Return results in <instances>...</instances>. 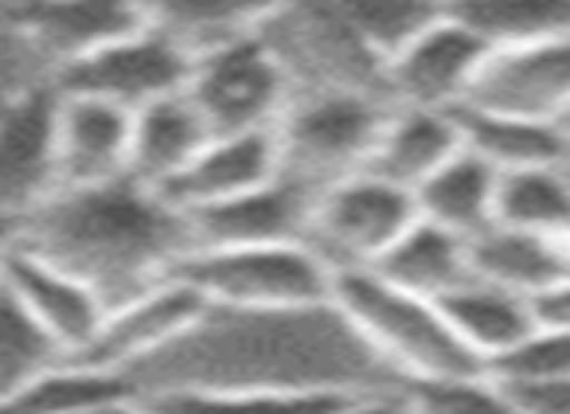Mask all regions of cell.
Returning <instances> with one entry per match:
<instances>
[{"label":"cell","mask_w":570,"mask_h":414,"mask_svg":"<svg viewBox=\"0 0 570 414\" xmlns=\"http://www.w3.org/2000/svg\"><path fill=\"white\" fill-rule=\"evenodd\" d=\"M137 398L173 391H274L344 398L399 383L333 302L297 309L207 305L173 344L126 375Z\"/></svg>","instance_id":"1"},{"label":"cell","mask_w":570,"mask_h":414,"mask_svg":"<svg viewBox=\"0 0 570 414\" xmlns=\"http://www.w3.org/2000/svg\"><path fill=\"white\" fill-rule=\"evenodd\" d=\"M20 239L79 274L106 309L173 278L191 250L188 216L134 176L56 191L24 219Z\"/></svg>","instance_id":"2"},{"label":"cell","mask_w":570,"mask_h":414,"mask_svg":"<svg viewBox=\"0 0 570 414\" xmlns=\"http://www.w3.org/2000/svg\"><path fill=\"white\" fill-rule=\"evenodd\" d=\"M333 305L399 383L442 379L481 367L453 336L434 297L411 294L375 270L336 274Z\"/></svg>","instance_id":"3"},{"label":"cell","mask_w":570,"mask_h":414,"mask_svg":"<svg viewBox=\"0 0 570 414\" xmlns=\"http://www.w3.org/2000/svg\"><path fill=\"white\" fill-rule=\"evenodd\" d=\"M204 305L215 309H297L333 302L336 274L309 247L297 243H235V247H191L176 266Z\"/></svg>","instance_id":"4"},{"label":"cell","mask_w":570,"mask_h":414,"mask_svg":"<svg viewBox=\"0 0 570 414\" xmlns=\"http://www.w3.org/2000/svg\"><path fill=\"white\" fill-rule=\"evenodd\" d=\"M387 98L375 90H302L274 126L282 172L309 191L367 168L387 118Z\"/></svg>","instance_id":"5"},{"label":"cell","mask_w":570,"mask_h":414,"mask_svg":"<svg viewBox=\"0 0 570 414\" xmlns=\"http://www.w3.org/2000/svg\"><path fill=\"white\" fill-rule=\"evenodd\" d=\"M414 219V191L383 180L372 168H360L317 191L305 243L325 258L333 274L375 270V263L395 247Z\"/></svg>","instance_id":"6"},{"label":"cell","mask_w":570,"mask_h":414,"mask_svg":"<svg viewBox=\"0 0 570 414\" xmlns=\"http://www.w3.org/2000/svg\"><path fill=\"white\" fill-rule=\"evenodd\" d=\"M184 95L212 134H250V129L277 126L282 110L294 98V82L282 71L262 32H254L191 59Z\"/></svg>","instance_id":"7"},{"label":"cell","mask_w":570,"mask_h":414,"mask_svg":"<svg viewBox=\"0 0 570 414\" xmlns=\"http://www.w3.org/2000/svg\"><path fill=\"white\" fill-rule=\"evenodd\" d=\"M262 40L277 56L282 71L302 90H375L383 95V67L328 0H282L262 24Z\"/></svg>","instance_id":"8"},{"label":"cell","mask_w":570,"mask_h":414,"mask_svg":"<svg viewBox=\"0 0 570 414\" xmlns=\"http://www.w3.org/2000/svg\"><path fill=\"white\" fill-rule=\"evenodd\" d=\"M191 56L176 48L168 36L141 24L137 32L98 48L95 56L56 71V87L63 95H87L118 106L126 114H137L141 106L157 98L180 95L188 87Z\"/></svg>","instance_id":"9"},{"label":"cell","mask_w":570,"mask_h":414,"mask_svg":"<svg viewBox=\"0 0 570 414\" xmlns=\"http://www.w3.org/2000/svg\"><path fill=\"white\" fill-rule=\"evenodd\" d=\"M484 56L489 48L442 9V17L430 20L383 63V98L391 106L461 110L481 75Z\"/></svg>","instance_id":"10"},{"label":"cell","mask_w":570,"mask_h":414,"mask_svg":"<svg viewBox=\"0 0 570 414\" xmlns=\"http://www.w3.org/2000/svg\"><path fill=\"white\" fill-rule=\"evenodd\" d=\"M56 114V82L0 102V216L28 219L59 191Z\"/></svg>","instance_id":"11"},{"label":"cell","mask_w":570,"mask_h":414,"mask_svg":"<svg viewBox=\"0 0 570 414\" xmlns=\"http://www.w3.org/2000/svg\"><path fill=\"white\" fill-rule=\"evenodd\" d=\"M204 309H207L204 297H199L188 282H180L173 274V278H165V282H157V286L141 289V294L126 297V302L110 305L102 325H98L95 341L71 359L102 367V372L129 375L137 364L157 356L165 344H173Z\"/></svg>","instance_id":"12"},{"label":"cell","mask_w":570,"mask_h":414,"mask_svg":"<svg viewBox=\"0 0 570 414\" xmlns=\"http://www.w3.org/2000/svg\"><path fill=\"white\" fill-rule=\"evenodd\" d=\"M0 286L9 289L51 336L67 356H79L95 341L106 317V302L67 266L51 263L48 255L32 250L24 239L0 263Z\"/></svg>","instance_id":"13"},{"label":"cell","mask_w":570,"mask_h":414,"mask_svg":"<svg viewBox=\"0 0 570 414\" xmlns=\"http://www.w3.org/2000/svg\"><path fill=\"white\" fill-rule=\"evenodd\" d=\"M465 106L554 121L570 106V36L489 51Z\"/></svg>","instance_id":"14"},{"label":"cell","mask_w":570,"mask_h":414,"mask_svg":"<svg viewBox=\"0 0 570 414\" xmlns=\"http://www.w3.org/2000/svg\"><path fill=\"white\" fill-rule=\"evenodd\" d=\"M317 191L297 184L294 176H269L266 184L223 199L204 211H191V247H235V243H297L305 239Z\"/></svg>","instance_id":"15"},{"label":"cell","mask_w":570,"mask_h":414,"mask_svg":"<svg viewBox=\"0 0 570 414\" xmlns=\"http://www.w3.org/2000/svg\"><path fill=\"white\" fill-rule=\"evenodd\" d=\"M129 126H134V114L118 110V106L102 102V98L63 95L59 90V114H56L59 191L126 176Z\"/></svg>","instance_id":"16"},{"label":"cell","mask_w":570,"mask_h":414,"mask_svg":"<svg viewBox=\"0 0 570 414\" xmlns=\"http://www.w3.org/2000/svg\"><path fill=\"white\" fill-rule=\"evenodd\" d=\"M277 172H282V160H277L274 129L212 134L204 149L196 152V160L160 196L173 207H180L184 216H191V211H204V207H215L223 199H235L243 191L258 188Z\"/></svg>","instance_id":"17"},{"label":"cell","mask_w":570,"mask_h":414,"mask_svg":"<svg viewBox=\"0 0 570 414\" xmlns=\"http://www.w3.org/2000/svg\"><path fill=\"white\" fill-rule=\"evenodd\" d=\"M20 24L56 71H63L106 43L137 32L145 20L137 0H32Z\"/></svg>","instance_id":"18"},{"label":"cell","mask_w":570,"mask_h":414,"mask_svg":"<svg viewBox=\"0 0 570 414\" xmlns=\"http://www.w3.org/2000/svg\"><path fill=\"white\" fill-rule=\"evenodd\" d=\"M461 145L465 141H461L458 110L387 106L367 168L399 188L419 191V184H426Z\"/></svg>","instance_id":"19"},{"label":"cell","mask_w":570,"mask_h":414,"mask_svg":"<svg viewBox=\"0 0 570 414\" xmlns=\"http://www.w3.org/2000/svg\"><path fill=\"white\" fill-rule=\"evenodd\" d=\"M212 129L199 118V110L188 102V95H168L141 106L129 126V172L137 184L153 191H165L184 168L196 160V152L207 145Z\"/></svg>","instance_id":"20"},{"label":"cell","mask_w":570,"mask_h":414,"mask_svg":"<svg viewBox=\"0 0 570 414\" xmlns=\"http://www.w3.org/2000/svg\"><path fill=\"white\" fill-rule=\"evenodd\" d=\"M282 0H137L141 20L191 59L262 32Z\"/></svg>","instance_id":"21"},{"label":"cell","mask_w":570,"mask_h":414,"mask_svg":"<svg viewBox=\"0 0 570 414\" xmlns=\"http://www.w3.org/2000/svg\"><path fill=\"white\" fill-rule=\"evenodd\" d=\"M453 336L465 344V352L481 367H489L500 352H508L535 321H531L528 297L512 294L504 286L469 274L461 286H453L445 297H438Z\"/></svg>","instance_id":"22"},{"label":"cell","mask_w":570,"mask_h":414,"mask_svg":"<svg viewBox=\"0 0 570 414\" xmlns=\"http://www.w3.org/2000/svg\"><path fill=\"white\" fill-rule=\"evenodd\" d=\"M469 266L476 278L492 282V286L535 297L539 289L570 274V243L492 224L469 239Z\"/></svg>","instance_id":"23"},{"label":"cell","mask_w":570,"mask_h":414,"mask_svg":"<svg viewBox=\"0 0 570 414\" xmlns=\"http://www.w3.org/2000/svg\"><path fill=\"white\" fill-rule=\"evenodd\" d=\"M497 168H489L476 152L461 145L426 184H419L414 207L430 224L445 227L461 239H473L497 219Z\"/></svg>","instance_id":"24"},{"label":"cell","mask_w":570,"mask_h":414,"mask_svg":"<svg viewBox=\"0 0 570 414\" xmlns=\"http://www.w3.org/2000/svg\"><path fill=\"white\" fill-rule=\"evenodd\" d=\"M461 141L469 152L484 160L489 168L520 172V168H543V165H570V152L562 145V134L554 121L539 118H515V114L497 110H473L461 106Z\"/></svg>","instance_id":"25"},{"label":"cell","mask_w":570,"mask_h":414,"mask_svg":"<svg viewBox=\"0 0 570 414\" xmlns=\"http://www.w3.org/2000/svg\"><path fill=\"white\" fill-rule=\"evenodd\" d=\"M375 274L411 289V294L438 302V297H445L453 286H461L473 274V266H469V239L419 216L399 235L395 247L375 263Z\"/></svg>","instance_id":"26"},{"label":"cell","mask_w":570,"mask_h":414,"mask_svg":"<svg viewBox=\"0 0 570 414\" xmlns=\"http://www.w3.org/2000/svg\"><path fill=\"white\" fill-rule=\"evenodd\" d=\"M489 51L570 36V0H442Z\"/></svg>","instance_id":"27"},{"label":"cell","mask_w":570,"mask_h":414,"mask_svg":"<svg viewBox=\"0 0 570 414\" xmlns=\"http://www.w3.org/2000/svg\"><path fill=\"white\" fill-rule=\"evenodd\" d=\"M492 224L570 243V165L520 168L500 176Z\"/></svg>","instance_id":"28"},{"label":"cell","mask_w":570,"mask_h":414,"mask_svg":"<svg viewBox=\"0 0 570 414\" xmlns=\"http://www.w3.org/2000/svg\"><path fill=\"white\" fill-rule=\"evenodd\" d=\"M110 398H137L126 375L102 372V367L67 356L0 398V414H71L82 406L110 403Z\"/></svg>","instance_id":"29"},{"label":"cell","mask_w":570,"mask_h":414,"mask_svg":"<svg viewBox=\"0 0 570 414\" xmlns=\"http://www.w3.org/2000/svg\"><path fill=\"white\" fill-rule=\"evenodd\" d=\"M328 9L383 67L411 36L442 17L445 4L442 0H328Z\"/></svg>","instance_id":"30"},{"label":"cell","mask_w":570,"mask_h":414,"mask_svg":"<svg viewBox=\"0 0 570 414\" xmlns=\"http://www.w3.org/2000/svg\"><path fill=\"white\" fill-rule=\"evenodd\" d=\"M59 359H67V352L56 344V336L0 286V398L24 387Z\"/></svg>","instance_id":"31"},{"label":"cell","mask_w":570,"mask_h":414,"mask_svg":"<svg viewBox=\"0 0 570 414\" xmlns=\"http://www.w3.org/2000/svg\"><path fill=\"white\" fill-rule=\"evenodd\" d=\"M145 403L165 414H333L341 398L325 395H274V391H173Z\"/></svg>","instance_id":"32"},{"label":"cell","mask_w":570,"mask_h":414,"mask_svg":"<svg viewBox=\"0 0 570 414\" xmlns=\"http://www.w3.org/2000/svg\"><path fill=\"white\" fill-rule=\"evenodd\" d=\"M403 387L411 395L414 414H515L504 387L484 367L442 375V379L403 383Z\"/></svg>","instance_id":"33"},{"label":"cell","mask_w":570,"mask_h":414,"mask_svg":"<svg viewBox=\"0 0 570 414\" xmlns=\"http://www.w3.org/2000/svg\"><path fill=\"white\" fill-rule=\"evenodd\" d=\"M484 372L497 375V379H504V383L562 379V375H570V333L531 325L528 333H523L508 352H500Z\"/></svg>","instance_id":"34"},{"label":"cell","mask_w":570,"mask_h":414,"mask_svg":"<svg viewBox=\"0 0 570 414\" xmlns=\"http://www.w3.org/2000/svg\"><path fill=\"white\" fill-rule=\"evenodd\" d=\"M497 383L504 387L515 414H570V375H562V379H515V383L497 379Z\"/></svg>","instance_id":"35"},{"label":"cell","mask_w":570,"mask_h":414,"mask_svg":"<svg viewBox=\"0 0 570 414\" xmlns=\"http://www.w3.org/2000/svg\"><path fill=\"white\" fill-rule=\"evenodd\" d=\"M333 414H414V406L403 383H391V387H367L356 395H344L333 406Z\"/></svg>","instance_id":"36"},{"label":"cell","mask_w":570,"mask_h":414,"mask_svg":"<svg viewBox=\"0 0 570 414\" xmlns=\"http://www.w3.org/2000/svg\"><path fill=\"white\" fill-rule=\"evenodd\" d=\"M528 305H531V321H535V325L570 333V274L551 282L547 289H539L535 297H528Z\"/></svg>","instance_id":"37"},{"label":"cell","mask_w":570,"mask_h":414,"mask_svg":"<svg viewBox=\"0 0 570 414\" xmlns=\"http://www.w3.org/2000/svg\"><path fill=\"white\" fill-rule=\"evenodd\" d=\"M20 235H24V219L0 216V263H4V255L20 243Z\"/></svg>","instance_id":"38"},{"label":"cell","mask_w":570,"mask_h":414,"mask_svg":"<svg viewBox=\"0 0 570 414\" xmlns=\"http://www.w3.org/2000/svg\"><path fill=\"white\" fill-rule=\"evenodd\" d=\"M134 398H110V403H95V406H82V411H71V414H129Z\"/></svg>","instance_id":"39"},{"label":"cell","mask_w":570,"mask_h":414,"mask_svg":"<svg viewBox=\"0 0 570 414\" xmlns=\"http://www.w3.org/2000/svg\"><path fill=\"white\" fill-rule=\"evenodd\" d=\"M554 126H559V134H562V145H567V152H570V106H567V110L559 114V118H554Z\"/></svg>","instance_id":"40"},{"label":"cell","mask_w":570,"mask_h":414,"mask_svg":"<svg viewBox=\"0 0 570 414\" xmlns=\"http://www.w3.org/2000/svg\"><path fill=\"white\" fill-rule=\"evenodd\" d=\"M129 414H165V411H160V406H153V403H145V398H134Z\"/></svg>","instance_id":"41"}]
</instances>
